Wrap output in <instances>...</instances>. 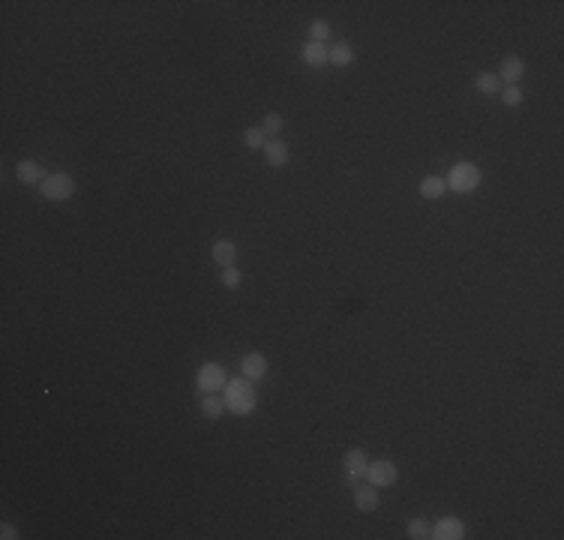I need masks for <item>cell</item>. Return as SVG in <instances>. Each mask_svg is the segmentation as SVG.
Here are the masks:
<instances>
[{"label":"cell","mask_w":564,"mask_h":540,"mask_svg":"<svg viewBox=\"0 0 564 540\" xmlns=\"http://www.w3.org/2000/svg\"><path fill=\"white\" fill-rule=\"evenodd\" d=\"M222 411H226V402L217 393H202V414L207 420H219Z\"/></svg>","instance_id":"cell-15"},{"label":"cell","mask_w":564,"mask_h":540,"mask_svg":"<svg viewBox=\"0 0 564 540\" xmlns=\"http://www.w3.org/2000/svg\"><path fill=\"white\" fill-rule=\"evenodd\" d=\"M433 537L435 540H462L466 537V526L459 517H442L433 526Z\"/></svg>","instance_id":"cell-8"},{"label":"cell","mask_w":564,"mask_h":540,"mask_svg":"<svg viewBox=\"0 0 564 540\" xmlns=\"http://www.w3.org/2000/svg\"><path fill=\"white\" fill-rule=\"evenodd\" d=\"M240 282H243V277H240L237 268H222V285H226V288H240Z\"/></svg>","instance_id":"cell-24"},{"label":"cell","mask_w":564,"mask_h":540,"mask_svg":"<svg viewBox=\"0 0 564 540\" xmlns=\"http://www.w3.org/2000/svg\"><path fill=\"white\" fill-rule=\"evenodd\" d=\"M444 184L453 189V193H475L480 186V169L475 162H456L451 174L444 177Z\"/></svg>","instance_id":"cell-2"},{"label":"cell","mask_w":564,"mask_h":540,"mask_svg":"<svg viewBox=\"0 0 564 540\" xmlns=\"http://www.w3.org/2000/svg\"><path fill=\"white\" fill-rule=\"evenodd\" d=\"M240 372H243V378H250V381H259L268 376V357L259 354V352H250L240 360Z\"/></svg>","instance_id":"cell-9"},{"label":"cell","mask_w":564,"mask_h":540,"mask_svg":"<svg viewBox=\"0 0 564 540\" xmlns=\"http://www.w3.org/2000/svg\"><path fill=\"white\" fill-rule=\"evenodd\" d=\"M255 390L250 378H231L226 381V393H222V402H226L228 411H235L237 418H246L255 409Z\"/></svg>","instance_id":"cell-1"},{"label":"cell","mask_w":564,"mask_h":540,"mask_svg":"<svg viewBox=\"0 0 564 540\" xmlns=\"http://www.w3.org/2000/svg\"><path fill=\"white\" fill-rule=\"evenodd\" d=\"M367 453L360 451V447H351V451H345L343 456V471H345V484L348 486H358V480L367 475Z\"/></svg>","instance_id":"cell-5"},{"label":"cell","mask_w":564,"mask_h":540,"mask_svg":"<svg viewBox=\"0 0 564 540\" xmlns=\"http://www.w3.org/2000/svg\"><path fill=\"white\" fill-rule=\"evenodd\" d=\"M501 102L508 105V108H517L519 102H522V90L517 87V85H508L501 90Z\"/></svg>","instance_id":"cell-23"},{"label":"cell","mask_w":564,"mask_h":540,"mask_svg":"<svg viewBox=\"0 0 564 540\" xmlns=\"http://www.w3.org/2000/svg\"><path fill=\"white\" fill-rule=\"evenodd\" d=\"M369 480L372 486H393L396 477H400V471H396V465L391 460H376L367 465V475H363Z\"/></svg>","instance_id":"cell-6"},{"label":"cell","mask_w":564,"mask_h":540,"mask_svg":"<svg viewBox=\"0 0 564 540\" xmlns=\"http://www.w3.org/2000/svg\"><path fill=\"white\" fill-rule=\"evenodd\" d=\"M447 193L444 177H423L420 180V195L423 198H442Z\"/></svg>","instance_id":"cell-17"},{"label":"cell","mask_w":564,"mask_h":540,"mask_svg":"<svg viewBox=\"0 0 564 540\" xmlns=\"http://www.w3.org/2000/svg\"><path fill=\"white\" fill-rule=\"evenodd\" d=\"M43 195L48 202H66V198H72L76 195V180H72V174H66V171L48 174L43 180Z\"/></svg>","instance_id":"cell-3"},{"label":"cell","mask_w":564,"mask_h":540,"mask_svg":"<svg viewBox=\"0 0 564 540\" xmlns=\"http://www.w3.org/2000/svg\"><path fill=\"white\" fill-rule=\"evenodd\" d=\"M240 138H243V144L250 147V151H264V144H268V141H264V132H261V127H246V129H243V136H240Z\"/></svg>","instance_id":"cell-20"},{"label":"cell","mask_w":564,"mask_h":540,"mask_svg":"<svg viewBox=\"0 0 564 540\" xmlns=\"http://www.w3.org/2000/svg\"><path fill=\"white\" fill-rule=\"evenodd\" d=\"M405 534L411 540H426V537H433V526L423 517H414V519H409V526H405Z\"/></svg>","instance_id":"cell-18"},{"label":"cell","mask_w":564,"mask_h":540,"mask_svg":"<svg viewBox=\"0 0 564 540\" xmlns=\"http://www.w3.org/2000/svg\"><path fill=\"white\" fill-rule=\"evenodd\" d=\"M354 504H358V510L363 513H372L378 508V493H376V486H354Z\"/></svg>","instance_id":"cell-14"},{"label":"cell","mask_w":564,"mask_h":540,"mask_svg":"<svg viewBox=\"0 0 564 540\" xmlns=\"http://www.w3.org/2000/svg\"><path fill=\"white\" fill-rule=\"evenodd\" d=\"M15 177H19V184H24V186H43V180L48 174L43 171V165L36 160H19L15 162Z\"/></svg>","instance_id":"cell-7"},{"label":"cell","mask_w":564,"mask_h":540,"mask_svg":"<svg viewBox=\"0 0 564 540\" xmlns=\"http://www.w3.org/2000/svg\"><path fill=\"white\" fill-rule=\"evenodd\" d=\"M261 153H264V160H268V165H273V169H282V165L292 160V151H288L285 141H268Z\"/></svg>","instance_id":"cell-13"},{"label":"cell","mask_w":564,"mask_h":540,"mask_svg":"<svg viewBox=\"0 0 564 540\" xmlns=\"http://www.w3.org/2000/svg\"><path fill=\"white\" fill-rule=\"evenodd\" d=\"M499 81H508V85H517V81L525 76V61L522 57H504L501 66H499Z\"/></svg>","instance_id":"cell-12"},{"label":"cell","mask_w":564,"mask_h":540,"mask_svg":"<svg viewBox=\"0 0 564 540\" xmlns=\"http://www.w3.org/2000/svg\"><path fill=\"white\" fill-rule=\"evenodd\" d=\"M0 537H3V540H15V537H19V531H15L10 522H3V526H0Z\"/></svg>","instance_id":"cell-25"},{"label":"cell","mask_w":564,"mask_h":540,"mask_svg":"<svg viewBox=\"0 0 564 540\" xmlns=\"http://www.w3.org/2000/svg\"><path fill=\"white\" fill-rule=\"evenodd\" d=\"M354 63V48L348 43H336L330 45V66H339V69H345V66Z\"/></svg>","instance_id":"cell-16"},{"label":"cell","mask_w":564,"mask_h":540,"mask_svg":"<svg viewBox=\"0 0 564 540\" xmlns=\"http://www.w3.org/2000/svg\"><path fill=\"white\" fill-rule=\"evenodd\" d=\"M310 43H318V45H325L327 39H330V24L327 21H321V19H315L312 24H310Z\"/></svg>","instance_id":"cell-21"},{"label":"cell","mask_w":564,"mask_h":540,"mask_svg":"<svg viewBox=\"0 0 564 540\" xmlns=\"http://www.w3.org/2000/svg\"><path fill=\"white\" fill-rule=\"evenodd\" d=\"M301 61L310 66V69H321V66L330 63V48L327 45H318V43H306L301 48Z\"/></svg>","instance_id":"cell-10"},{"label":"cell","mask_w":564,"mask_h":540,"mask_svg":"<svg viewBox=\"0 0 564 540\" xmlns=\"http://www.w3.org/2000/svg\"><path fill=\"white\" fill-rule=\"evenodd\" d=\"M226 367H219V363H204L202 369H198L195 376V387L202 390V393H213V390H222L226 387Z\"/></svg>","instance_id":"cell-4"},{"label":"cell","mask_w":564,"mask_h":540,"mask_svg":"<svg viewBox=\"0 0 564 540\" xmlns=\"http://www.w3.org/2000/svg\"><path fill=\"white\" fill-rule=\"evenodd\" d=\"M475 87H477L484 96H495V94H499V87H501V81H499V76H495V72H480V76L475 78Z\"/></svg>","instance_id":"cell-19"},{"label":"cell","mask_w":564,"mask_h":540,"mask_svg":"<svg viewBox=\"0 0 564 540\" xmlns=\"http://www.w3.org/2000/svg\"><path fill=\"white\" fill-rule=\"evenodd\" d=\"M282 127H285V118H282L279 111L264 114V120H261V132H264V136H276V132H282Z\"/></svg>","instance_id":"cell-22"},{"label":"cell","mask_w":564,"mask_h":540,"mask_svg":"<svg viewBox=\"0 0 564 540\" xmlns=\"http://www.w3.org/2000/svg\"><path fill=\"white\" fill-rule=\"evenodd\" d=\"M210 259L219 264V268H235V261H237V244L235 240H217V244L210 246Z\"/></svg>","instance_id":"cell-11"}]
</instances>
